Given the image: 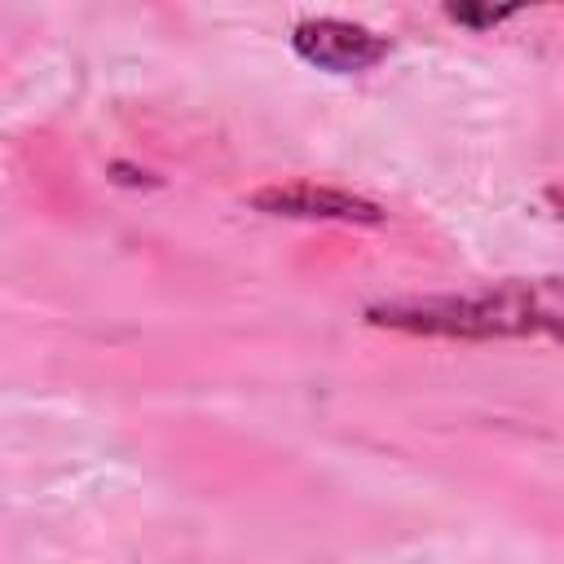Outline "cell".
<instances>
[{"mask_svg": "<svg viewBox=\"0 0 564 564\" xmlns=\"http://www.w3.org/2000/svg\"><path fill=\"white\" fill-rule=\"evenodd\" d=\"M361 322L405 339L494 344V339H555L564 322L560 278H502L476 291L401 295L361 308Z\"/></svg>", "mask_w": 564, "mask_h": 564, "instance_id": "cell-1", "label": "cell"}, {"mask_svg": "<svg viewBox=\"0 0 564 564\" xmlns=\"http://www.w3.org/2000/svg\"><path fill=\"white\" fill-rule=\"evenodd\" d=\"M247 207L273 220H308V225H352V229H379L388 225L383 203L339 189V185H317V181H273L247 194Z\"/></svg>", "mask_w": 564, "mask_h": 564, "instance_id": "cell-2", "label": "cell"}, {"mask_svg": "<svg viewBox=\"0 0 564 564\" xmlns=\"http://www.w3.org/2000/svg\"><path fill=\"white\" fill-rule=\"evenodd\" d=\"M291 53L326 75H366L392 57V40L352 18H300L291 26Z\"/></svg>", "mask_w": 564, "mask_h": 564, "instance_id": "cell-3", "label": "cell"}, {"mask_svg": "<svg viewBox=\"0 0 564 564\" xmlns=\"http://www.w3.org/2000/svg\"><path fill=\"white\" fill-rule=\"evenodd\" d=\"M441 13H445L454 26H467V31H489V26L507 22V18H516L520 9H516V4H507V9H494V4H445Z\"/></svg>", "mask_w": 564, "mask_h": 564, "instance_id": "cell-4", "label": "cell"}, {"mask_svg": "<svg viewBox=\"0 0 564 564\" xmlns=\"http://www.w3.org/2000/svg\"><path fill=\"white\" fill-rule=\"evenodd\" d=\"M110 167L128 172V176H119V185H159V176H154V172H141V167H132V163H123V159H115Z\"/></svg>", "mask_w": 564, "mask_h": 564, "instance_id": "cell-5", "label": "cell"}]
</instances>
